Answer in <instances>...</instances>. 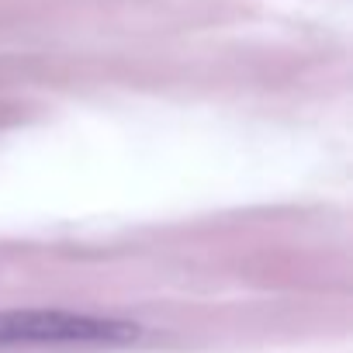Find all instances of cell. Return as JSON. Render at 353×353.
<instances>
[{
    "instance_id": "obj_1",
    "label": "cell",
    "mask_w": 353,
    "mask_h": 353,
    "mask_svg": "<svg viewBox=\"0 0 353 353\" xmlns=\"http://www.w3.org/2000/svg\"><path fill=\"white\" fill-rule=\"evenodd\" d=\"M139 336L135 322L63 308L0 312V346H111Z\"/></svg>"
}]
</instances>
